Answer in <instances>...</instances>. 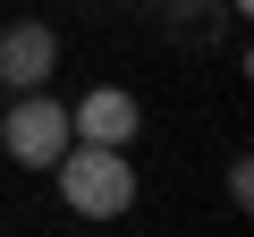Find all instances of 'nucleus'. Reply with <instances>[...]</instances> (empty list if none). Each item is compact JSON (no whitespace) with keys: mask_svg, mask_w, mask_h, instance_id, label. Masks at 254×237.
I'll list each match as a JSON object with an SVG mask.
<instances>
[{"mask_svg":"<svg viewBox=\"0 0 254 237\" xmlns=\"http://www.w3.org/2000/svg\"><path fill=\"white\" fill-rule=\"evenodd\" d=\"M229 9H254V0H229Z\"/></svg>","mask_w":254,"mask_h":237,"instance_id":"nucleus-6","label":"nucleus"},{"mask_svg":"<svg viewBox=\"0 0 254 237\" xmlns=\"http://www.w3.org/2000/svg\"><path fill=\"white\" fill-rule=\"evenodd\" d=\"M0 144H9V161H17V170H51V161L68 153V102H51L43 85H34V93H17V102H9V118H0Z\"/></svg>","mask_w":254,"mask_h":237,"instance_id":"nucleus-2","label":"nucleus"},{"mask_svg":"<svg viewBox=\"0 0 254 237\" xmlns=\"http://www.w3.org/2000/svg\"><path fill=\"white\" fill-rule=\"evenodd\" d=\"M60 178V203L76 220H119V212H136V161H127V144H76L51 161Z\"/></svg>","mask_w":254,"mask_h":237,"instance_id":"nucleus-1","label":"nucleus"},{"mask_svg":"<svg viewBox=\"0 0 254 237\" xmlns=\"http://www.w3.org/2000/svg\"><path fill=\"white\" fill-rule=\"evenodd\" d=\"M60 76V34L43 17H17V26H0V85L9 93H34Z\"/></svg>","mask_w":254,"mask_h":237,"instance_id":"nucleus-4","label":"nucleus"},{"mask_svg":"<svg viewBox=\"0 0 254 237\" xmlns=\"http://www.w3.org/2000/svg\"><path fill=\"white\" fill-rule=\"evenodd\" d=\"M136 127H144V102L127 85H93V93L68 102V136L76 144H136Z\"/></svg>","mask_w":254,"mask_h":237,"instance_id":"nucleus-3","label":"nucleus"},{"mask_svg":"<svg viewBox=\"0 0 254 237\" xmlns=\"http://www.w3.org/2000/svg\"><path fill=\"white\" fill-rule=\"evenodd\" d=\"M229 203H237V212L254 203V170H246V161H229Z\"/></svg>","mask_w":254,"mask_h":237,"instance_id":"nucleus-5","label":"nucleus"}]
</instances>
